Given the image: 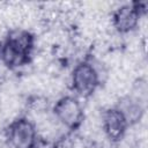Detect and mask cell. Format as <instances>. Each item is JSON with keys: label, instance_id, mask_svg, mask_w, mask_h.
Returning a JSON list of instances; mask_svg holds the SVG:
<instances>
[{"label": "cell", "instance_id": "cell-1", "mask_svg": "<svg viewBox=\"0 0 148 148\" xmlns=\"http://www.w3.org/2000/svg\"><path fill=\"white\" fill-rule=\"evenodd\" d=\"M35 45L34 35L23 29L12 30L2 43L0 59L8 68L14 69L30 61Z\"/></svg>", "mask_w": 148, "mask_h": 148}, {"label": "cell", "instance_id": "cell-8", "mask_svg": "<svg viewBox=\"0 0 148 148\" xmlns=\"http://www.w3.org/2000/svg\"><path fill=\"white\" fill-rule=\"evenodd\" d=\"M73 147H74V143L72 141V138L68 134L61 136L54 143V148H73Z\"/></svg>", "mask_w": 148, "mask_h": 148}, {"label": "cell", "instance_id": "cell-9", "mask_svg": "<svg viewBox=\"0 0 148 148\" xmlns=\"http://www.w3.org/2000/svg\"><path fill=\"white\" fill-rule=\"evenodd\" d=\"M1 50H2V42L0 40V56H1Z\"/></svg>", "mask_w": 148, "mask_h": 148}, {"label": "cell", "instance_id": "cell-5", "mask_svg": "<svg viewBox=\"0 0 148 148\" xmlns=\"http://www.w3.org/2000/svg\"><path fill=\"white\" fill-rule=\"evenodd\" d=\"M102 126L105 135L111 141L118 142L125 136L130 125L118 108H110L102 114Z\"/></svg>", "mask_w": 148, "mask_h": 148}, {"label": "cell", "instance_id": "cell-3", "mask_svg": "<svg viewBox=\"0 0 148 148\" xmlns=\"http://www.w3.org/2000/svg\"><path fill=\"white\" fill-rule=\"evenodd\" d=\"M53 113L56 118L71 131H76L84 119L83 108L79 99L73 96L59 98L53 106Z\"/></svg>", "mask_w": 148, "mask_h": 148}, {"label": "cell", "instance_id": "cell-7", "mask_svg": "<svg viewBox=\"0 0 148 148\" xmlns=\"http://www.w3.org/2000/svg\"><path fill=\"white\" fill-rule=\"evenodd\" d=\"M117 108L123 112L128 125H133L134 123L139 121L143 113V109H142L141 104L138 101H134L132 98H126Z\"/></svg>", "mask_w": 148, "mask_h": 148}, {"label": "cell", "instance_id": "cell-6", "mask_svg": "<svg viewBox=\"0 0 148 148\" xmlns=\"http://www.w3.org/2000/svg\"><path fill=\"white\" fill-rule=\"evenodd\" d=\"M141 15L142 14L138 9L135 2L131 5H124L113 12L112 15L113 28L119 34L131 32L138 27Z\"/></svg>", "mask_w": 148, "mask_h": 148}, {"label": "cell", "instance_id": "cell-2", "mask_svg": "<svg viewBox=\"0 0 148 148\" xmlns=\"http://www.w3.org/2000/svg\"><path fill=\"white\" fill-rule=\"evenodd\" d=\"M6 139L10 148H36L38 132L30 119L21 117L8 125L6 130Z\"/></svg>", "mask_w": 148, "mask_h": 148}, {"label": "cell", "instance_id": "cell-4", "mask_svg": "<svg viewBox=\"0 0 148 148\" xmlns=\"http://www.w3.org/2000/svg\"><path fill=\"white\" fill-rule=\"evenodd\" d=\"M99 77L96 68L87 61L77 64L72 72V89L82 97L94 94L98 87Z\"/></svg>", "mask_w": 148, "mask_h": 148}]
</instances>
